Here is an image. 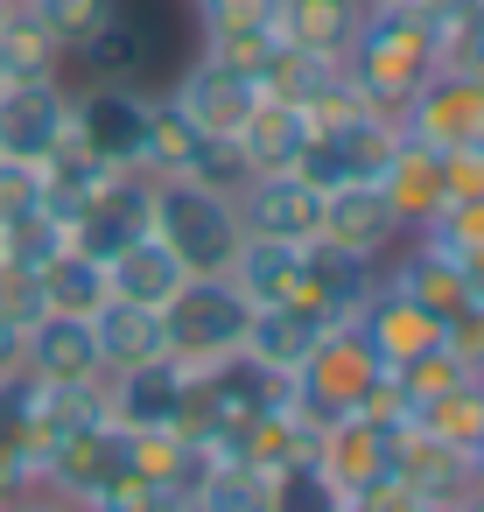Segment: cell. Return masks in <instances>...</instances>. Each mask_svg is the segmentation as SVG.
I'll list each match as a JSON object with an SVG mask.
<instances>
[{
	"mask_svg": "<svg viewBox=\"0 0 484 512\" xmlns=\"http://www.w3.org/2000/svg\"><path fill=\"white\" fill-rule=\"evenodd\" d=\"M8 512H85V505H71V498H57V491H22V498H8Z\"/></svg>",
	"mask_w": 484,
	"mask_h": 512,
	"instance_id": "cell-48",
	"label": "cell"
},
{
	"mask_svg": "<svg viewBox=\"0 0 484 512\" xmlns=\"http://www.w3.org/2000/svg\"><path fill=\"white\" fill-rule=\"evenodd\" d=\"M190 379H197V365H183V358H148V365L106 372V421H120V428H176V414L190 400Z\"/></svg>",
	"mask_w": 484,
	"mask_h": 512,
	"instance_id": "cell-12",
	"label": "cell"
},
{
	"mask_svg": "<svg viewBox=\"0 0 484 512\" xmlns=\"http://www.w3.org/2000/svg\"><path fill=\"white\" fill-rule=\"evenodd\" d=\"M400 127L421 134V141H435V148H470V141H484V78L463 71V64H435V71L414 85V99L400 106Z\"/></svg>",
	"mask_w": 484,
	"mask_h": 512,
	"instance_id": "cell-7",
	"label": "cell"
},
{
	"mask_svg": "<svg viewBox=\"0 0 484 512\" xmlns=\"http://www.w3.org/2000/svg\"><path fill=\"white\" fill-rule=\"evenodd\" d=\"M358 22H365V0H281V15H274L281 43L316 64H344Z\"/></svg>",
	"mask_w": 484,
	"mask_h": 512,
	"instance_id": "cell-22",
	"label": "cell"
},
{
	"mask_svg": "<svg viewBox=\"0 0 484 512\" xmlns=\"http://www.w3.org/2000/svg\"><path fill=\"white\" fill-rule=\"evenodd\" d=\"M442 183H449V197H484V141L442 148Z\"/></svg>",
	"mask_w": 484,
	"mask_h": 512,
	"instance_id": "cell-47",
	"label": "cell"
},
{
	"mask_svg": "<svg viewBox=\"0 0 484 512\" xmlns=\"http://www.w3.org/2000/svg\"><path fill=\"white\" fill-rule=\"evenodd\" d=\"M449 512H484V477H477L463 498H449Z\"/></svg>",
	"mask_w": 484,
	"mask_h": 512,
	"instance_id": "cell-51",
	"label": "cell"
},
{
	"mask_svg": "<svg viewBox=\"0 0 484 512\" xmlns=\"http://www.w3.org/2000/svg\"><path fill=\"white\" fill-rule=\"evenodd\" d=\"M351 323L365 330V344L379 351V365H407L414 351H435V344H442V316H435V309H421L414 295L386 288V281L365 295V309H358Z\"/></svg>",
	"mask_w": 484,
	"mask_h": 512,
	"instance_id": "cell-19",
	"label": "cell"
},
{
	"mask_svg": "<svg viewBox=\"0 0 484 512\" xmlns=\"http://www.w3.org/2000/svg\"><path fill=\"white\" fill-rule=\"evenodd\" d=\"M393 372H400V386H407L414 414H421L428 400H442L456 379H470V372L456 365V351H449V344H435V351H414V358H407V365H393Z\"/></svg>",
	"mask_w": 484,
	"mask_h": 512,
	"instance_id": "cell-40",
	"label": "cell"
},
{
	"mask_svg": "<svg viewBox=\"0 0 484 512\" xmlns=\"http://www.w3.org/2000/svg\"><path fill=\"white\" fill-rule=\"evenodd\" d=\"M365 8H400V0H365Z\"/></svg>",
	"mask_w": 484,
	"mask_h": 512,
	"instance_id": "cell-53",
	"label": "cell"
},
{
	"mask_svg": "<svg viewBox=\"0 0 484 512\" xmlns=\"http://www.w3.org/2000/svg\"><path fill=\"white\" fill-rule=\"evenodd\" d=\"M393 435L400 428H386V421H372V414H337V421H323L316 428V463L337 477V491L351 498V491H365L372 477H386L393 470Z\"/></svg>",
	"mask_w": 484,
	"mask_h": 512,
	"instance_id": "cell-14",
	"label": "cell"
},
{
	"mask_svg": "<svg viewBox=\"0 0 484 512\" xmlns=\"http://www.w3.org/2000/svg\"><path fill=\"white\" fill-rule=\"evenodd\" d=\"M0 64H8V78H64V50L36 22L29 0H8V15H0Z\"/></svg>",
	"mask_w": 484,
	"mask_h": 512,
	"instance_id": "cell-31",
	"label": "cell"
},
{
	"mask_svg": "<svg viewBox=\"0 0 484 512\" xmlns=\"http://www.w3.org/2000/svg\"><path fill=\"white\" fill-rule=\"evenodd\" d=\"M8 85H15V78H8V64H0V92H8Z\"/></svg>",
	"mask_w": 484,
	"mask_h": 512,
	"instance_id": "cell-54",
	"label": "cell"
},
{
	"mask_svg": "<svg viewBox=\"0 0 484 512\" xmlns=\"http://www.w3.org/2000/svg\"><path fill=\"white\" fill-rule=\"evenodd\" d=\"M232 141H239V155H246L253 176H267V169H295V155H302V141H309V113L288 106V99H260Z\"/></svg>",
	"mask_w": 484,
	"mask_h": 512,
	"instance_id": "cell-27",
	"label": "cell"
},
{
	"mask_svg": "<svg viewBox=\"0 0 484 512\" xmlns=\"http://www.w3.org/2000/svg\"><path fill=\"white\" fill-rule=\"evenodd\" d=\"M78 71L120 78V85L169 78V71H176V22H169V0H113L106 22L92 29V43L78 50Z\"/></svg>",
	"mask_w": 484,
	"mask_h": 512,
	"instance_id": "cell-3",
	"label": "cell"
},
{
	"mask_svg": "<svg viewBox=\"0 0 484 512\" xmlns=\"http://www.w3.org/2000/svg\"><path fill=\"white\" fill-rule=\"evenodd\" d=\"M120 477H127V428H120V421H92V428L64 435V442L43 456V491H57V498H71V505H85V512H92V498H99L106 484H120Z\"/></svg>",
	"mask_w": 484,
	"mask_h": 512,
	"instance_id": "cell-11",
	"label": "cell"
},
{
	"mask_svg": "<svg viewBox=\"0 0 484 512\" xmlns=\"http://www.w3.org/2000/svg\"><path fill=\"white\" fill-rule=\"evenodd\" d=\"M183 176H190V183H204V190H225V197H232L253 169H246V155H239V141H232V134H204Z\"/></svg>",
	"mask_w": 484,
	"mask_h": 512,
	"instance_id": "cell-41",
	"label": "cell"
},
{
	"mask_svg": "<svg viewBox=\"0 0 484 512\" xmlns=\"http://www.w3.org/2000/svg\"><path fill=\"white\" fill-rule=\"evenodd\" d=\"M190 8H197V36H211V29H267L281 0H190Z\"/></svg>",
	"mask_w": 484,
	"mask_h": 512,
	"instance_id": "cell-44",
	"label": "cell"
},
{
	"mask_svg": "<svg viewBox=\"0 0 484 512\" xmlns=\"http://www.w3.org/2000/svg\"><path fill=\"white\" fill-rule=\"evenodd\" d=\"M0 512H8V498H0Z\"/></svg>",
	"mask_w": 484,
	"mask_h": 512,
	"instance_id": "cell-56",
	"label": "cell"
},
{
	"mask_svg": "<svg viewBox=\"0 0 484 512\" xmlns=\"http://www.w3.org/2000/svg\"><path fill=\"white\" fill-rule=\"evenodd\" d=\"M197 50H204L211 64H225L232 78H246L253 92H267V78H274L281 57H288V43H281L274 22H267V29H211V36H197Z\"/></svg>",
	"mask_w": 484,
	"mask_h": 512,
	"instance_id": "cell-30",
	"label": "cell"
},
{
	"mask_svg": "<svg viewBox=\"0 0 484 512\" xmlns=\"http://www.w3.org/2000/svg\"><path fill=\"white\" fill-rule=\"evenodd\" d=\"M246 323H253V302L225 281V274H190L169 302H162V337H169V358L183 365H218L246 344Z\"/></svg>",
	"mask_w": 484,
	"mask_h": 512,
	"instance_id": "cell-4",
	"label": "cell"
},
{
	"mask_svg": "<svg viewBox=\"0 0 484 512\" xmlns=\"http://www.w3.org/2000/svg\"><path fill=\"white\" fill-rule=\"evenodd\" d=\"M0 15H8V0H0Z\"/></svg>",
	"mask_w": 484,
	"mask_h": 512,
	"instance_id": "cell-55",
	"label": "cell"
},
{
	"mask_svg": "<svg viewBox=\"0 0 484 512\" xmlns=\"http://www.w3.org/2000/svg\"><path fill=\"white\" fill-rule=\"evenodd\" d=\"M414 421H421V428H435L442 442H456V449L470 456V449L484 442V379H456V386H449L442 400H428Z\"/></svg>",
	"mask_w": 484,
	"mask_h": 512,
	"instance_id": "cell-36",
	"label": "cell"
},
{
	"mask_svg": "<svg viewBox=\"0 0 484 512\" xmlns=\"http://www.w3.org/2000/svg\"><path fill=\"white\" fill-rule=\"evenodd\" d=\"M0 372H22V323L0 316Z\"/></svg>",
	"mask_w": 484,
	"mask_h": 512,
	"instance_id": "cell-50",
	"label": "cell"
},
{
	"mask_svg": "<svg viewBox=\"0 0 484 512\" xmlns=\"http://www.w3.org/2000/svg\"><path fill=\"white\" fill-rule=\"evenodd\" d=\"M43 484V449L29 428V372H0V498Z\"/></svg>",
	"mask_w": 484,
	"mask_h": 512,
	"instance_id": "cell-25",
	"label": "cell"
},
{
	"mask_svg": "<svg viewBox=\"0 0 484 512\" xmlns=\"http://www.w3.org/2000/svg\"><path fill=\"white\" fill-rule=\"evenodd\" d=\"M22 372H29V379H106L92 316H57V309H43V316L22 330Z\"/></svg>",
	"mask_w": 484,
	"mask_h": 512,
	"instance_id": "cell-17",
	"label": "cell"
},
{
	"mask_svg": "<svg viewBox=\"0 0 484 512\" xmlns=\"http://www.w3.org/2000/svg\"><path fill=\"white\" fill-rule=\"evenodd\" d=\"M435 64H442V50H435V22H428L421 0H400V8H365V22H358V36H351V50H344V71H351L358 92H365L372 106H386V113H400V106L414 99V85H421Z\"/></svg>",
	"mask_w": 484,
	"mask_h": 512,
	"instance_id": "cell-1",
	"label": "cell"
},
{
	"mask_svg": "<svg viewBox=\"0 0 484 512\" xmlns=\"http://www.w3.org/2000/svg\"><path fill=\"white\" fill-rule=\"evenodd\" d=\"M148 232L190 267V274H225L232 253H239V211L225 190H204L190 176H155V218Z\"/></svg>",
	"mask_w": 484,
	"mask_h": 512,
	"instance_id": "cell-2",
	"label": "cell"
},
{
	"mask_svg": "<svg viewBox=\"0 0 484 512\" xmlns=\"http://www.w3.org/2000/svg\"><path fill=\"white\" fill-rule=\"evenodd\" d=\"M92 512H190V491H183V484H162V477L127 470L120 484H106V491L92 498Z\"/></svg>",
	"mask_w": 484,
	"mask_h": 512,
	"instance_id": "cell-38",
	"label": "cell"
},
{
	"mask_svg": "<svg viewBox=\"0 0 484 512\" xmlns=\"http://www.w3.org/2000/svg\"><path fill=\"white\" fill-rule=\"evenodd\" d=\"M323 239H337L351 253H372V260H393L407 225H400V211L386 204L379 183H337V190H323Z\"/></svg>",
	"mask_w": 484,
	"mask_h": 512,
	"instance_id": "cell-15",
	"label": "cell"
},
{
	"mask_svg": "<svg viewBox=\"0 0 484 512\" xmlns=\"http://www.w3.org/2000/svg\"><path fill=\"white\" fill-rule=\"evenodd\" d=\"M379 274H386V260H372V253H351V246H337L323 232L302 239V295L316 309H330V316H358L365 295L379 288Z\"/></svg>",
	"mask_w": 484,
	"mask_h": 512,
	"instance_id": "cell-16",
	"label": "cell"
},
{
	"mask_svg": "<svg viewBox=\"0 0 484 512\" xmlns=\"http://www.w3.org/2000/svg\"><path fill=\"white\" fill-rule=\"evenodd\" d=\"M337 505H344V491L316 463V449H302V456L267 470V512H337Z\"/></svg>",
	"mask_w": 484,
	"mask_h": 512,
	"instance_id": "cell-32",
	"label": "cell"
},
{
	"mask_svg": "<svg viewBox=\"0 0 484 512\" xmlns=\"http://www.w3.org/2000/svg\"><path fill=\"white\" fill-rule=\"evenodd\" d=\"M71 141V85L64 78H15L0 92V155L43 162Z\"/></svg>",
	"mask_w": 484,
	"mask_h": 512,
	"instance_id": "cell-9",
	"label": "cell"
},
{
	"mask_svg": "<svg viewBox=\"0 0 484 512\" xmlns=\"http://www.w3.org/2000/svg\"><path fill=\"white\" fill-rule=\"evenodd\" d=\"M190 281V267L155 239V232H141V239H127L113 260H106V295H120V302H141V309H162L176 288Z\"/></svg>",
	"mask_w": 484,
	"mask_h": 512,
	"instance_id": "cell-23",
	"label": "cell"
},
{
	"mask_svg": "<svg viewBox=\"0 0 484 512\" xmlns=\"http://www.w3.org/2000/svg\"><path fill=\"white\" fill-rule=\"evenodd\" d=\"M379 190H386V204L400 211V225H407V232H421V225L449 204V183H442V148L400 127V148H393V162H386Z\"/></svg>",
	"mask_w": 484,
	"mask_h": 512,
	"instance_id": "cell-20",
	"label": "cell"
},
{
	"mask_svg": "<svg viewBox=\"0 0 484 512\" xmlns=\"http://www.w3.org/2000/svg\"><path fill=\"white\" fill-rule=\"evenodd\" d=\"M379 372H386V365H379V351H372V344H365V330L344 316V323H330V330L309 344V358L295 365V400H302V414L323 428V421L351 414Z\"/></svg>",
	"mask_w": 484,
	"mask_h": 512,
	"instance_id": "cell-5",
	"label": "cell"
},
{
	"mask_svg": "<svg viewBox=\"0 0 484 512\" xmlns=\"http://www.w3.org/2000/svg\"><path fill=\"white\" fill-rule=\"evenodd\" d=\"M92 337H99L106 372H127V365H148V358H169L162 309H141V302H120V295H106V302L92 309Z\"/></svg>",
	"mask_w": 484,
	"mask_h": 512,
	"instance_id": "cell-26",
	"label": "cell"
},
{
	"mask_svg": "<svg viewBox=\"0 0 484 512\" xmlns=\"http://www.w3.org/2000/svg\"><path fill=\"white\" fill-rule=\"evenodd\" d=\"M323 134H330V148L344 162V183H379L386 162H393V148H400V113L365 106V113H351V120H337Z\"/></svg>",
	"mask_w": 484,
	"mask_h": 512,
	"instance_id": "cell-28",
	"label": "cell"
},
{
	"mask_svg": "<svg viewBox=\"0 0 484 512\" xmlns=\"http://www.w3.org/2000/svg\"><path fill=\"white\" fill-rule=\"evenodd\" d=\"M470 470H477V477H484V442H477V449H470Z\"/></svg>",
	"mask_w": 484,
	"mask_h": 512,
	"instance_id": "cell-52",
	"label": "cell"
},
{
	"mask_svg": "<svg viewBox=\"0 0 484 512\" xmlns=\"http://www.w3.org/2000/svg\"><path fill=\"white\" fill-rule=\"evenodd\" d=\"M225 281H232L253 309L302 302V246H295V239H239Z\"/></svg>",
	"mask_w": 484,
	"mask_h": 512,
	"instance_id": "cell-24",
	"label": "cell"
},
{
	"mask_svg": "<svg viewBox=\"0 0 484 512\" xmlns=\"http://www.w3.org/2000/svg\"><path fill=\"white\" fill-rule=\"evenodd\" d=\"M442 344L456 351V365L470 379H484V302H463L449 323H442Z\"/></svg>",
	"mask_w": 484,
	"mask_h": 512,
	"instance_id": "cell-46",
	"label": "cell"
},
{
	"mask_svg": "<svg viewBox=\"0 0 484 512\" xmlns=\"http://www.w3.org/2000/svg\"><path fill=\"white\" fill-rule=\"evenodd\" d=\"M197 141H204V127L169 99V92H155V113H148V148H141V169L148 176H183L190 169V155H197Z\"/></svg>",
	"mask_w": 484,
	"mask_h": 512,
	"instance_id": "cell-35",
	"label": "cell"
},
{
	"mask_svg": "<svg viewBox=\"0 0 484 512\" xmlns=\"http://www.w3.org/2000/svg\"><path fill=\"white\" fill-rule=\"evenodd\" d=\"M190 512H267V470H253L239 456L204 463L190 484Z\"/></svg>",
	"mask_w": 484,
	"mask_h": 512,
	"instance_id": "cell-33",
	"label": "cell"
},
{
	"mask_svg": "<svg viewBox=\"0 0 484 512\" xmlns=\"http://www.w3.org/2000/svg\"><path fill=\"white\" fill-rule=\"evenodd\" d=\"M148 113H155V92L148 85L92 78L85 92H71V141H85L106 169H141Z\"/></svg>",
	"mask_w": 484,
	"mask_h": 512,
	"instance_id": "cell-6",
	"label": "cell"
},
{
	"mask_svg": "<svg viewBox=\"0 0 484 512\" xmlns=\"http://www.w3.org/2000/svg\"><path fill=\"white\" fill-rule=\"evenodd\" d=\"M43 302H50L57 316H92V309L106 302V260L64 246L57 260H43Z\"/></svg>",
	"mask_w": 484,
	"mask_h": 512,
	"instance_id": "cell-34",
	"label": "cell"
},
{
	"mask_svg": "<svg viewBox=\"0 0 484 512\" xmlns=\"http://www.w3.org/2000/svg\"><path fill=\"white\" fill-rule=\"evenodd\" d=\"M155 218V176L148 169H113L99 183V197L71 218V246L92 253V260H113L127 239H141Z\"/></svg>",
	"mask_w": 484,
	"mask_h": 512,
	"instance_id": "cell-10",
	"label": "cell"
},
{
	"mask_svg": "<svg viewBox=\"0 0 484 512\" xmlns=\"http://www.w3.org/2000/svg\"><path fill=\"white\" fill-rule=\"evenodd\" d=\"M456 274H463V295L484 302V246H477V253H456Z\"/></svg>",
	"mask_w": 484,
	"mask_h": 512,
	"instance_id": "cell-49",
	"label": "cell"
},
{
	"mask_svg": "<svg viewBox=\"0 0 484 512\" xmlns=\"http://www.w3.org/2000/svg\"><path fill=\"white\" fill-rule=\"evenodd\" d=\"M330 323H344V316L316 309L309 295H302V302H274V309H253V323H246V344H239V351H253V358H260V365H274V372H295V365L309 358V344H316Z\"/></svg>",
	"mask_w": 484,
	"mask_h": 512,
	"instance_id": "cell-21",
	"label": "cell"
},
{
	"mask_svg": "<svg viewBox=\"0 0 484 512\" xmlns=\"http://www.w3.org/2000/svg\"><path fill=\"white\" fill-rule=\"evenodd\" d=\"M50 302H43V267H29V260H15V253H0V316L8 323H36Z\"/></svg>",
	"mask_w": 484,
	"mask_h": 512,
	"instance_id": "cell-42",
	"label": "cell"
},
{
	"mask_svg": "<svg viewBox=\"0 0 484 512\" xmlns=\"http://www.w3.org/2000/svg\"><path fill=\"white\" fill-rule=\"evenodd\" d=\"M71 246V225L57 218V211H22L15 225H0V253H15V260H29V267H43V260H57Z\"/></svg>",
	"mask_w": 484,
	"mask_h": 512,
	"instance_id": "cell-37",
	"label": "cell"
},
{
	"mask_svg": "<svg viewBox=\"0 0 484 512\" xmlns=\"http://www.w3.org/2000/svg\"><path fill=\"white\" fill-rule=\"evenodd\" d=\"M421 232H428L435 246H449V253H477V246H484V197H449Z\"/></svg>",
	"mask_w": 484,
	"mask_h": 512,
	"instance_id": "cell-43",
	"label": "cell"
},
{
	"mask_svg": "<svg viewBox=\"0 0 484 512\" xmlns=\"http://www.w3.org/2000/svg\"><path fill=\"white\" fill-rule=\"evenodd\" d=\"M36 169H43V211H57L64 225H71V218H78V211L99 197V183L113 176V169H106V162H99L85 141H64V148H50Z\"/></svg>",
	"mask_w": 484,
	"mask_h": 512,
	"instance_id": "cell-29",
	"label": "cell"
},
{
	"mask_svg": "<svg viewBox=\"0 0 484 512\" xmlns=\"http://www.w3.org/2000/svg\"><path fill=\"white\" fill-rule=\"evenodd\" d=\"M169 99H176L204 134H239V127H246V113L260 106V92H253L246 78H232L225 64H211L204 50H197V57H183V64L169 71Z\"/></svg>",
	"mask_w": 484,
	"mask_h": 512,
	"instance_id": "cell-13",
	"label": "cell"
},
{
	"mask_svg": "<svg viewBox=\"0 0 484 512\" xmlns=\"http://www.w3.org/2000/svg\"><path fill=\"white\" fill-rule=\"evenodd\" d=\"M393 477H400L414 498H428V505H449V498H463V491L477 484L470 456H463L456 442H442L435 428H421V421H407V428L393 435Z\"/></svg>",
	"mask_w": 484,
	"mask_h": 512,
	"instance_id": "cell-18",
	"label": "cell"
},
{
	"mask_svg": "<svg viewBox=\"0 0 484 512\" xmlns=\"http://www.w3.org/2000/svg\"><path fill=\"white\" fill-rule=\"evenodd\" d=\"M232 211H239V232L246 239H316L323 232V190L302 183L295 169H267V176H246L232 190Z\"/></svg>",
	"mask_w": 484,
	"mask_h": 512,
	"instance_id": "cell-8",
	"label": "cell"
},
{
	"mask_svg": "<svg viewBox=\"0 0 484 512\" xmlns=\"http://www.w3.org/2000/svg\"><path fill=\"white\" fill-rule=\"evenodd\" d=\"M29 8H36V22L57 36V50H64V57H78V50L92 43V29L106 22L113 0H29Z\"/></svg>",
	"mask_w": 484,
	"mask_h": 512,
	"instance_id": "cell-39",
	"label": "cell"
},
{
	"mask_svg": "<svg viewBox=\"0 0 484 512\" xmlns=\"http://www.w3.org/2000/svg\"><path fill=\"white\" fill-rule=\"evenodd\" d=\"M43 204V169L36 162H15V155H0V225H15L22 211Z\"/></svg>",
	"mask_w": 484,
	"mask_h": 512,
	"instance_id": "cell-45",
	"label": "cell"
}]
</instances>
